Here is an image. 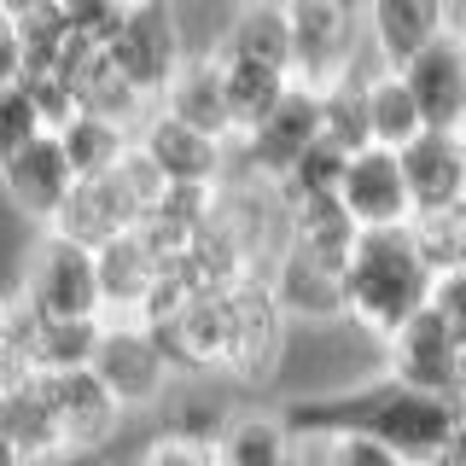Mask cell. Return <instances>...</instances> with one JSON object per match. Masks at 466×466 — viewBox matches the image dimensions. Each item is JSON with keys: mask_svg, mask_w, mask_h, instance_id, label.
<instances>
[{"mask_svg": "<svg viewBox=\"0 0 466 466\" xmlns=\"http://www.w3.org/2000/svg\"><path fill=\"white\" fill-rule=\"evenodd\" d=\"M291 414V426L303 437H373V443L397 449L408 466H431L443 455V443L455 437L461 414L449 397H431V390H414L402 379H390L385 368L368 379H350V385H327V390H303V397L280 402Z\"/></svg>", "mask_w": 466, "mask_h": 466, "instance_id": "6da1fadb", "label": "cell"}, {"mask_svg": "<svg viewBox=\"0 0 466 466\" xmlns=\"http://www.w3.org/2000/svg\"><path fill=\"white\" fill-rule=\"evenodd\" d=\"M431 291H437V268L426 262V251H420L414 228L361 233L350 262H344L350 327H356L373 350H385L414 315H426Z\"/></svg>", "mask_w": 466, "mask_h": 466, "instance_id": "7a4b0ae2", "label": "cell"}, {"mask_svg": "<svg viewBox=\"0 0 466 466\" xmlns=\"http://www.w3.org/2000/svg\"><path fill=\"white\" fill-rule=\"evenodd\" d=\"M29 315L41 320H106V286H99V251L76 245L58 228H35L18 262V291Z\"/></svg>", "mask_w": 466, "mask_h": 466, "instance_id": "3957f363", "label": "cell"}, {"mask_svg": "<svg viewBox=\"0 0 466 466\" xmlns=\"http://www.w3.org/2000/svg\"><path fill=\"white\" fill-rule=\"evenodd\" d=\"M291 24V76L303 87H332L356 65H368V24L361 0H280Z\"/></svg>", "mask_w": 466, "mask_h": 466, "instance_id": "277c9868", "label": "cell"}, {"mask_svg": "<svg viewBox=\"0 0 466 466\" xmlns=\"http://www.w3.org/2000/svg\"><path fill=\"white\" fill-rule=\"evenodd\" d=\"M106 53L146 106H157L164 87L175 82V70L193 58V41H187V24L175 12V0H128Z\"/></svg>", "mask_w": 466, "mask_h": 466, "instance_id": "5b68a950", "label": "cell"}, {"mask_svg": "<svg viewBox=\"0 0 466 466\" xmlns=\"http://www.w3.org/2000/svg\"><path fill=\"white\" fill-rule=\"evenodd\" d=\"M291 350V315L280 309L274 286L251 274V280L228 286V356L222 379L228 385H274Z\"/></svg>", "mask_w": 466, "mask_h": 466, "instance_id": "8992f818", "label": "cell"}, {"mask_svg": "<svg viewBox=\"0 0 466 466\" xmlns=\"http://www.w3.org/2000/svg\"><path fill=\"white\" fill-rule=\"evenodd\" d=\"M94 373L111 385V397L128 408V414H152V408L169 402V390L181 385V368H175L169 344L157 339L146 320H106L94 350Z\"/></svg>", "mask_w": 466, "mask_h": 466, "instance_id": "52a82bcc", "label": "cell"}, {"mask_svg": "<svg viewBox=\"0 0 466 466\" xmlns=\"http://www.w3.org/2000/svg\"><path fill=\"white\" fill-rule=\"evenodd\" d=\"M320 94L303 82H291V94L274 106L251 135L233 140V175H251V181H268L280 187L291 169H298V157L320 146Z\"/></svg>", "mask_w": 466, "mask_h": 466, "instance_id": "ba28073f", "label": "cell"}, {"mask_svg": "<svg viewBox=\"0 0 466 466\" xmlns=\"http://www.w3.org/2000/svg\"><path fill=\"white\" fill-rule=\"evenodd\" d=\"M216 449V466H309L315 437L291 426L280 402H251V408H222L204 426Z\"/></svg>", "mask_w": 466, "mask_h": 466, "instance_id": "9c48e42d", "label": "cell"}, {"mask_svg": "<svg viewBox=\"0 0 466 466\" xmlns=\"http://www.w3.org/2000/svg\"><path fill=\"white\" fill-rule=\"evenodd\" d=\"M41 379V397H47L58 431H65V449L76 461H94L99 449L116 443V431L128 426V408L111 397V385L94 368L76 373H35Z\"/></svg>", "mask_w": 466, "mask_h": 466, "instance_id": "30bf717a", "label": "cell"}, {"mask_svg": "<svg viewBox=\"0 0 466 466\" xmlns=\"http://www.w3.org/2000/svg\"><path fill=\"white\" fill-rule=\"evenodd\" d=\"M135 146L169 187H222L233 175V140H216V135H204V128L181 123V116H169L157 106L140 116Z\"/></svg>", "mask_w": 466, "mask_h": 466, "instance_id": "8fae6325", "label": "cell"}, {"mask_svg": "<svg viewBox=\"0 0 466 466\" xmlns=\"http://www.w3.org/2000/svg\"><path fill=\"white\" fill-rule=\"evenodd\" d=\"M379 368H385L390 379H402V385H414V390H431V397L455 402L461 385H466V344L449 332L443 315L426 309L379 350Z\"/></svg>", "mask_w": 466, "mask_h": 466, "instance_id": "7c38bea8", "label": "cell"}, {"mask_svg": "<svg viewBox=\"0 0 466 466\" xmlns=\"http://www.w3.org/2000/svg\"><path fill=\"white\" fill-rule=\"evenodd\" d=\"M76 181H82V175H76L65 140H58L53 128L41 140H29L18 157L0 164V198H6L29 228H58V216H65Z\"/></svg>", "mask_w": 466, "mask_h": 466, "instance_id": "4fadbf2b", "label": "cell"}, {"mask_svg": "<svg viewBox=\"0 0 466 466\" xmlns=\"http://www.w3.org/2000/svg\"><path fill=\"white\" fill-rule=\"evenodd\" d=\"M339 198H344V210L356 216L361 233L408 228V222H414V198H408L402 152H390V146H361V152H350L344 181H339Z\"/></svg>", "mask_w": 466, "mask_h": 466, "instance_id": "5bb4252c", "label": "cell"}, {"mask_svg": "<svg viewBox=\"0 0 466 466\" xmlns=\"http://www.w3.org/2000/svg\"><path fill=\"white\" fill-rule=\"evenodd\" d=\"M280 298V309L291 315V327H350V303H344V268L320 262L309 251H286L274 257V268L262 274Z\"/></svg>", "mask_w": 466, "mask_h": 466, "instance_id": "9a60e30c", "label": "cell"}, {"mask_svg": "<svg viewBox=\"0 0 466 466\" xmlns=\"http://www.w3.org/2000/svg\"><path fill=\"white\" fill-rule=\"evenodd\" d=\"M397 70H402L408 94H414L420 116H426V128L461 135L466 128V47H461V35H437L431 47H420Z\"/></svg>", "mask_w": 466, "mask_h": 466, "instance_id": "2e32d148", "label": "cell"}, {"mask_svg": "<svg viewBox=\"0 0 466 466\" xmlns=\"http://www.w3.org/2000/svg\"><path fill=\"white\" fill-rule=\"evenodd\" d=\"M402 175L414 216H449L466 204V146L449 128H426L420 140L402 146Z\"/></svg>", "mask_w": 466, "mask_h": 466, "instance_id": "e0dca14e", "label": "cell"}, {"mask_svg": "<svg viewBox=\"0 0 466 466\" xmlns=\"http://www.w3.org/2000/svg\"><path fill=\"white\" fill-rule=\"evenodd\" d=\"M361 24L379 65H408L420 47L449 35V0H361Z\"/></svg>", "mask_w": 466, "mask_h": 466, "instance_id": "ac0fdd59", "label": "cell"}, {"mask_svg": "<svg viewBox=\"0 0 466 466\" xmlns=\"http://www.w3.org/2000/svg\"><path fill=\"white\" fill-rule=\"evenodd\" d=\"M204 47L222 53V58H251V65H268V70H286L291 76V24H286L280 0H233L222 29Z\"/></svg>", "mask_w": 466, "mask_h": 466, "instance_id": "d6986e66", "label": "cell"}, {"mask_svg": "<svg viewBox=\"0 0 466 466\" xmlns=\"http://www.w3.org/2000/svg\"><path fill=\"white\" fill-rule=\"evenodd\" d=\"M164 268H169V262L140 239V228H135V233H123V239H111L106 251H99L106 320H140L146 309H152L157 286H164Z\"/></svg>", "mask_w": 466, "mask_h": 466, "instance_id": "ffe728a7", "label": "cell"}, {"mask_svg": "<svg viewBox=\"0 0 466 466\" xmlns=\"http://www.w3.org/2000/svg\"><path fill=\"white\" fill-rule=\"evenodd\" d=\"M157 111L181 116V123H193V128H204V135H216V140H233V111H228L222 65H216L210 47H193V58H187V65L175 70V82L164 87Z\"/></svg>", "mask_w": 466, "mask_h": 466, "instance_id": "44dd1931", "label": "cell"}, {"mask_svg": "<svg viewBox=\"0 0 466 466\" xmlns=\"http://www.w3.org/2000/svg\"><path fill=\"white\" fill-rule=\"evenodd\" d=\"M356 239H361V228H356V216L344 210V198L339 193H327V198H286V245L291 251H309L320 262H350V251H356Z\"/></svg>", "mask_w": 466, "mask_h": 466, "instance_id": "7402d4cb", "label": "cell"}, {"mask_svg": "<svg viewBox=\"0 0 466 466\" xmlns=\"http://www.w3.org/2000/svg\"><path fill=\"white\" fill-rule=\"evenodd\" d=\"M135 128L140 123H123V116H106V111L82 106L65 128H53V135L65 140V152H70V164H76L82 181H99V175H111V169L128 164V152H135Z\"/></svg>", "mask_w": 466, "mask_h": 466, "instance_id": "603a6c76", "label": "cell"}, {"mask_svg": "<svg viewBox=\"0 0 466 466\" xmlns=\"http://www.w3.org/2000/svg\"><path fill=\"white\" fill-rule=\"evenodd\" d=\"M368 135L373 146H390V152H402L408 140L426 135V116H420L414 94H408L402 70L397 65H368Z\"/></svg>", "mask_w": 466, "mask_h": 466, "instance_id": "cb8c5ba5", "label": "cell"}, {"mask_svg": "<svg viewBox=\"0 0 466 466\" xmlns=\"http://www.w3.org/2000/svg\"><path fill=\"white\" fill-rule=\"evenodd\" d=\"M216 65H222V87H228V111H233V140L251 135V128L268 116L280 99L291 94V76L286 70H268V65H251V58H222L216 53Z\"/></svg>", "mask_w": 466, "mask_h": 466, "instance_id": "d4e9b609", "label": "cell"}, {"mask_svg": "<svg viewBox=\"0 0 466 466\" xmlns=\"http://www.w3.org/2000/svg\"><path fill=\"white\" fill-rule=\"evenodd\" d=\"M373 65V58H368ZM368 65H356L350 76H339L332 87H320V135L339 152H361L373 146L368 135Z\"/></svg>", "mask_w": 466, "mask_h": 466, "instance_id": "484cf974", "label": "cell"}, {"mask_svg": "<svg viewBox=\"0 0 466 466\" xmlns=\"http://www.w3.org/2000/svg\"><path fill=\"white\" fill-rule=\"evenodd\" d=\"M344 164H350V152H339L332 140L309 146V152L298 157V169L280 181V198H327V193H339Z\"/></svg>", "mask_w": 466, "mask_h": 466, "instance_id": "4316f807", "label": "cell"}, {"mask_svg": "<svg viewBox=\"0 0 466 466\" xmlns=\"http://www.w3.org/2000/svg\"><path fill=\"white\" fill-rule=\"evenodd\" d=\"M41 135H47V116H41L35 94H29L24 82L0 87V164H6V157H18L24 146L41 140Z\"/></svg>", "mask_w": 466, "mask_h": 466, "instance_id": "83f0119b", "label": "cell"}, {"mask_svg": "<svg viewBox=\"0 0 466 466\" xmlns=\"http://www.w3.org/2000/svg\"><path fill=\"white\" fill-rule=\"evenodd\" d=\"M309 466H408L397 449L373 443V437H356V431H339V437H315V455Z\"/></svg>", "mask_w": 466, "mask_h": 466, "instance_id": "f1b7e54d", "label": "cell"}, {"mask_svg": "<svg viewBox=\"0 0 466 466\" xmlns=\"http://www.w3.org/2000/svg\"><path fill=\"white\" fill-rule=\"evenodd\" d=\"M135 466H216V449L204 431H157Z\"/></svg>", "mask_w": 466, "mask_h": 466, "instance_id": "f546056e", "label": "cell"}, {"mask_svg": "<svg viewBox=\"0 0 466 466\" xmlns=\"http://www.w3.org/2000/svg\"><path fill=\"white\" fill-rule=\"evenodd\" d=\"M29 76V47H24V29L18 18H12L6 6H0V87L24 82Z\"/></svg>", "mask_w": 466, "mask_h": 466, "instance_id": "4dcf8cb0", "label": "cell"}, {"mask_svg": "<svg viewBox=\"0 0 466 466\" xmlns=\"http://www.w3.org/2000/svg\"><path fill=\"white\" fill-rule=\"evenodd\" d=\"M431 309L449 320V332L466 344V268L455 274H437V291H431Z\"/></svg>", "mask_w": 466, "mask_h": 466, "instance_id": "1f68e13d", "label": "cell"}, {"mask_svg": "<svg viewBox=\"0 0 466 466\" xmlns=\"http://www.w3.org/2000/svg\"><path fill=\"white\" fill-rule=\"evenodd\" d=\"M431 466H466V426H455V437L443 443V455H437Z\"/></svg>", "mask_w": 466, "mask_h": 466, "instance_id": "d6a6232c", "label": "cell"}, {"mask_svg": "<svg viewBox=\"0 0 466 466\" xmlns=\"http://www.w3.org/2000/svg\"><path fill=\"white\" fill-rule=\"evenodd\" d=\"M0 466H24V461H18V449H12L6 437H0Z\"/></svg>", "mask_w": 466, "mask_h": 466, "instance_id": "836d02e7", "label": "cell"}, {"mask_svg": "<svg viewBox=\"0 0 466 466\" xmlns=\"http://www.w3.org/2000/svg\"><path fill=\"white\" fill-rule=\"evenodd\" d=\"M449 216H455V233H461V257H466V204H461V210H449Z\"/></svg>", "mask_w": 466, "mask_h": 466, "instance_id": "e575fe53", "label": "cell"}, {"mask_svg": "<svg viewBox=\"0 0 466 466\" xmlns=\"http://www.w3.org/2000/svg\"><path fill=\"white\" fill-rule=\"evenodd\" d=\"M455 414H461V426H466V385H461V397H455Z\"/></svg>", "mask_w": 466, "mask_h": 466, "instance_id": "d590c367", "label": "cell"}, {"mask_svg": "<svg viewBox=\"0 0 466 466\" xmlns=\"http://www.w3.org/2000/svg\"><path fill=\"white\" fill-rule=\"evenodd\" d=\"M461 146H466V128H461Z\"/></svg>", "mask_w": 466, "mask_h": 466, "instance_id": "8d00e7d4", "label": "cell"}, {"mask_svg": "<svg viewBox=\"0 0 466 466\" xmlns=\"http://www.w3.org/2000/svg\"><path fill=\"white\" fill-rule=\"evenodd\" d=\"M461 47H466V35H461Z\"/></svg>", "mask_w": 466, "mask_h": 466, "instance_id": "74e56055", "label": "cell"}]
</instances>
